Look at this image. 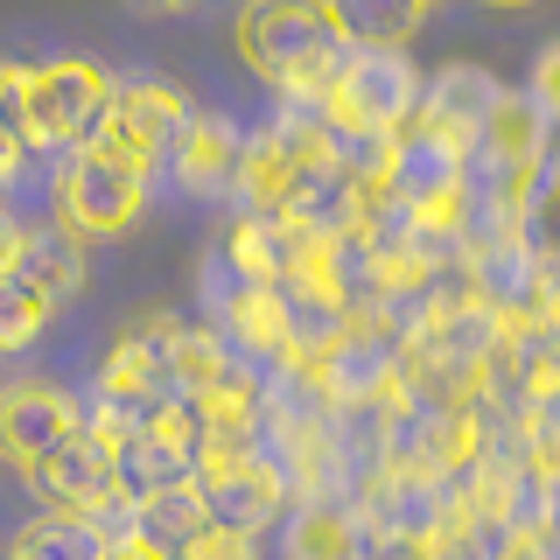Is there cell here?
<instances>
[{
	"label": "cell",
	"mask_w": 560,
	"mask_h": 560,
	"mask_svg": "<svg viewBox=\"0 0 560 560\" xmlns=\"http://www.w3.org/2000/svg\"><path fill=\"white\" fill-rule=\"evenodd\" d=\"M113 455V498L119 504H148V498H162L168 483H189V455H175L154 428H140V434H127L119 448H105Z\"/></svg>",
	"instance_id": "cell-16"
},
{
	"label": "cell",
	"mask_w": 560,
	"mask_h": 560,
	"mask_svg": "<svg viewBox=\"0 0 560 560\" xmlns=\"http://www.w3.org/2000/svg\"><path fill=\"white\" fill-rule=\"evenodd\" d=\"M78 399L63 393L57 378H8L0 385V463L28 469L43 448H57L70 428H78Z\"/></svg>",
	"instance_id": "cell-11"
},
{
	"label": "cell",
	"mask_w": 560,
	"mask_h": 560,
	"mask_svg": "<svg viewBox=\"0 0 560 560\" xmlns=\"http://www.w3.org/2000/svg\"><path fill=\"white\" fill-rule=\"evenodd\" d=\"M98 105H105V70H98V63H84V57L28 63V78H22L28 154H35V162H57V154L92 148Z\"/></svg>",
	"instance_id": "cell-5"
},
{
	"label": "cell",
	"mask_w": 560,
	"mask_h": 560,
	"mask_svg": "<svg viewBox=\"0 0 560 560\" xmlns=\"http://www.w3.org/2000/svg\"><path fill=\"white\" fill-rule=\"evenodd\" d=\"M358 560H428V547L393 539V533H364V525H358Z\"/></svg>",
	"instance_id": "cell-24"
},
{
	"label": "cell",
	"mask_w": 560,
	"mask_h": 560,
	"mask_svg": "<svg viewBox=\"0 0 560 560\" xmlns=\"http://www.w3.org/2000/svg\"><path fill=\"white\" fill-rule=\"evenodd\" d=\"M504 98V84L490 78V70H477V63H448L442 78L428 84V98L413 105L420 119H428L434 133H448L455 148H477V133H483V119H490V105Z\"/></svg>",
	"instance_id": "cell-13"
},
{
	"label": "cell",
	"mask_w": 560,
	"mask_h": 560,
	"mask_svg": "<svg viewBox=\"0 0 560 560\" xmlns=\"http://www.w3.org/2000/svg\"><path fill=\"white\" fill-rule=\"evenodd\" d=\"M168 337H175V315L168 308H148L133 315L127 329L113 337L98 364V399L105 407H127L140 420H154V407L168 399Z\"/></svg>",
	"instance_id": "cell-9"
},
{
	"label": "cell",
	"mask_w": 560,
	"mask_h": 560,
	"mask_svg": "<svg viewBox=\"0 0 560 560\" xmlns=\"http://www.w3.org/2000/svg\"><path fill=\"white\" fill-rule=\"evenodd\" d=\"M148 210V168H133L113 148H78L63 154L57 175V218L78 238H119L133 232V218Z\"/></svg>",
	"instance_id": "cell-6"
},
{
	"label": "cell",
	"mask_w": 560,
	"mask_h": 560,
	"mask_svg": "<svg viewBox=\"0 0 560 560\" xmlns=\"http://www.w3.org/2000/svg\"><path fill=\"white\" fill-rule=\"evenodd\" d=\"M203 105L168 78H105V105H98V133L92 148L127 154L133 168H168L175 140Z\"/></svg>",
	"instance_id": "cell-4"
},
{
	"label": "cell",
	"mask_w": 560,
	"mask_h": 560,
	"mask_svg": "<svg viewBox=\"0 0 560 560\" xmlns=\"http://www.w3.org/2000/svg\"><path fill=\"white\" fill-rule=\"evenodd\" d=\"M98 553H105V533L84 512H43L14 533L8 560H98Z\"/></svg>",
	"instance_id": "cell-19"
},
{
	"label": "cell",
	"mask_w": 560,
	"mask_h": 560,
	"mask_svg": "<svg viewBox=\"0 0 560 560\" xmlns=\"http://www.w3.org/2000/svg\"><path fill=\"white\" fill-rule=\"evenodd\" d=\"M343 35L329 28L323 0H245L238 8V57L253 78H267L288 105H323L329 78L343 63Z\"/></svg>",
	"instance_id": "cell-1"
},
{
	"label": "cell",
	"mask_w": 560,
	"mask_h": 560,
	"mask_svg": "<svg viewBox=\"0 0 560 560\" xmlns=\"http://www.w3.org/2000/svg\"><path fill=\"white\" fill-rule=\"evenodd\" d=\"M280 547H288V560H358V512L350 504H294Z\"/></svg>",
	"instance_id": "cell-18"
},
{
	"label": "cell",
	"mask_w": 560,
	"mask_h": 560,
	"mask_svg": "<svg viewBox=\"0 0 560 560\" xmlns=\"http://www.w3.org/2000/svg\"><path fill=\"white\" fill-rule=\"evenodd\" d=\"M232 162H238V127L218 113H197L183 127V140H175L168 168L175 183L189 189V197H232Z\"/></svg>",
	"instance_id": "cell-14"
},
{
	"label": "cell",
	"mask_w": 560,
	"mask_h": 560,
	"mask_svg": "<svg viewBox=\"0 0 560 560\" xmlns=\"http://www.w3.org/2000/svg\"><path fill=\"white\" fill-rule=\"evenodd\" d=\"M498 560H553V539L547 533H512L498 547Z\"/></svg>",
	"instance_id": "cell-26"
},
{
	"label": "cell",
	"mask_w": 560,
	"mask_h": 560,
	"mask_svg": "<svg viewBox=\"0 0 560 560\" xmlns=\"http://www.w3.org/2000/svg\"><path fill=\"white\" fill-rule=\"evenodd\" d=\"M14 273H22L28 288H43L49 302H70V294L84 288V238L70 232L63 218H49V224H22V245H14Z\"/></svg>",
	"instance_id": "cell-15"
},
{
	"label": "cell",
	"mask_w": 560,
	"mask_h": 560,
	"mask_svg": "<svg viewBox=\"0 0 560 560\" xmlns=\"http://www.w3.org/2000/svg\"><path fill=\"white\" fill-rule=\"evenodd\" d=\"M175 560H259V539L224 533V525H203L197 539H183V547H175Z\"/></svg>",
	"instance_id": "cell-23"
},
{
	"label": "cell",
	"mask_w": 560,
	"mask_h": 560,
	"mask_svg": "<svg viewBox=\"0 0 560 560\" xmlns=\"http://www.w3.org/2000/svg\"><path fill=\"white\" fill-rule=\"evenodd\" d=\"M22 78H28V63H0V189H14L22 168L35 162L28 154V119H22Z\"/></svg>",
	"instance_id": "cell-22"
},
{
	"label": "cell",
	"mask_w": 560,
	"mask_h": 560,
	"mask_svg": "<svg viewBox=\"0 0 560 560\" xmlns=\"http://www.w3.org/2000/svg\"><path fill=\"white\" fill-rule=\"evenodd\" d=\"M378 189L393 203H407L413 218H434V224H455L463 232V197H469V148H455L448 133H434L420 113H407L385 140V168H378Z\"/></svg>",
	"instance_id": "cell-2"
},
{
	"label": "cell",
	"mask_w": 560,
	"mask_h": 560,
	"mask_svg": "<svg viewBox=\"0 0 560 560\" xmlns=\"http://www.w3.org/2000/svg\"><path fill=\"white\" fill-rule=\"evenodd\" d=\"M323 14L350 49H407L428 22L420 0H323Z\"/></svg>",
	"instance_id": "cell-17"
},
{
	"label": "cell",
	"mask_w": 560,
	"mask_h": 560,
	"mask_svg": "<svg viewBox=\"0 0 560 560\" xmlns=\"http://www.w3.org/2000/svg\"><path fill=\"white\" fill-rule=\"evenodd\" d=\"M413 105H420V78L399 49H343L315 113L337 140H393V127Z\"/></svg>",
	"instance_id": "cell-3"
},
{
	"label": "cell",
	"mask_w": 560,
	"mask_h": 560,
	"mask_svg": "<svg viewBox=\"0 0 560 560\" xmlns=\"http://www.w3.org/2000/svg\"><path fill=\"white\" fill-rule=\"evenodd\" d=\"M98 560H175V553H162V547H148L140 533H119V539H105V553Z\"/></svg>",
	"instance_id": "cell-27"
},
{
	"label": "cell",
	"mask_w": 560,
	"mask_h": 560,
	"mask_svg": "<svg viewBox=\"0 0 560 560\" xmlns=\"http://www.w3.org/2000/svg\"><path fill=\"white\" fill-rule=\"evenodd\" d=\"M22 477L49 512H84L92 518L98 504H113V455H105L84 428H70L57 448H43Z\"/></svg>",
	"instance_id": "cell-12"
},
{
	"label": "cell",
	"mask_w": 560,
	"mask_h": 560,
	"mask_svg": "<svg viewBox=\"0 0 560 560\" xmlns=\"http://www.w3.org/2000/svg\"><path fill=\"white\" fill-rule=\"evenodd\" d=\"M490 8H533V0H490Z\"/></svg>",
	"instance_id": "cell-29"
},
{
	"label": "cell",
	"mask_w": 560,
	"mask_h": 560,
	"mask_svg": "<svg viewBox=\"0 0 560 560\" xmlns=\"http://www.w3.org/2000/svg\"><path fill=\"white\" fill-rule=\"evenodd\" d=\"M14 245H22V218H14L8 197H0V267H14Z\"/></svg>",
	"instance_id": "cell-28"
},
{
	"label": "cell",
	"mask_w": 560,
	"mask_h": 560,
	"mask_svg": "<svg viewBox=\"0 0 560 560\" xmlns=\"http://www.w3.org/2000/svg\"><path fill=\"white\" fill-rule=\"evenodd\" d=\"M553 84H560V43H553V49H539V78H533V92H525L547 119H553Z\"/></svg>",
	"instance_id": "cell-25"
},
{
	"label": "cell",
	"mask_w": 560,
	"mask_h": 560,
	"mask_svg": "<svg viewBox=\"0 0 560 560\" xmlns=\"http://www.w3.org/2000/svg\"><path fill=\"white\" fill-rule=\"evenodd\" d=\"M49 315H57V302H49L43 288H28L14 267H0V358H8V350H28L49 329Z\"/></svg>",
	"instance_id": "cell-21"
},
{
	"label": "cell",
	"mask_w": 560,
	"mask_h": 560,
	"mask_svg": "<svg viewBox=\"0 0 560 560\" xmlns=\"http://www.w3.org/2000/svg\"><path fill=\"white\" fill-rule=\"evenodd\" d=\"M189 483L203 498V518L224 525V533H245V539H259L288 512V483H280V469L259 448H203Z\"/></svg>",
	"instance_id": "cell-7"
},
{
	"label": "cell",
	"mask_w": 560,
	"mask_h": 560,
	"mask_svg": "<svg viewBox=\"0 0 560 560\" xmlns=\"http://www.w3.org/2000/svg\"><path fill=\"white\" fill-rule=\"evenodd\" d=\"M420 8H428V0H420Z\"/></svg>",
	"instance_id": "cell-30"
},
{
	"label": "cell",
	"mask_w": 560,
	"mask_h": 560,
	"mask_svg": "<svg viewBox=\"0 0 560 560\" xmlns=\"http://www.w3.org/2000/svg\"><path fill=\"white\" fill-rule=\"evenodd\" d=\"M203 498H197V483H168L162 498H148V504H133V525L127 533H140L148 547H162V553H175L183 539H197L203 533Z\"/></svg>",
	"instance_id": "cell-20"
},
{
	"label": "cell",
	"mask_w": 560,
	"mask_h": 560,
	"mask_svg": "<svg viewBox=\"0 0 560 560\" xmlns=\"http://www.w3.org/2000/svg\"><path fill=\"white\" fill-rule=\"evenodd\" d=\"M315 378H323L329 407H378L399 385V329L378 315H350L343 337L315 358Z\"/></svg>",
	"instance_id": "cell-10"
},
{
	"label": "cell",
	"mask_w": 560,
	"mask_h": 560,
	"mask_svg": "<svg viewBox=\"0 0 560 560\" xmlns=\"http://www.w3.org/2000/svg\"><path fill=\"white\" fill-rule=\"evenodd\" d=\"M350 512H358L364 533H393V539L428 547L448 525L455 498H448V477H428V469H407V463H378L364 477V490L350 498Z\"/></svg>",
	"instance_id": "cell-8"
}]
</instances>
